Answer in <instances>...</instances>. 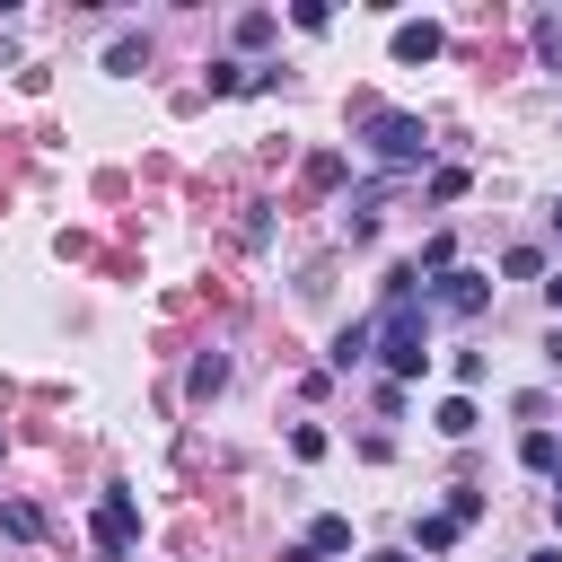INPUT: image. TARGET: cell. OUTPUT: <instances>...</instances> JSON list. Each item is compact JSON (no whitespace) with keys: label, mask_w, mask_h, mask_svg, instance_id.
I'll use <instances>...</instances> for the list:
<instances>
[{"label":"cell","mask_w":562,"mask_h":562,"mask_svg":"<svg viewBox=\"0 0 562 562\" xmlns=\"http://www.w3.org/2000/svg\"><path fill=\"white\" fill-rule=\"evenodd\" d=\"M501 272H509V281H536V272H544V255H536V246H509V263H501Z\"/></svg>","instance_id":"cell-18"},{"label":"cell","mask_w":562,"mask_h":562,"mask_svg":"<svg viewBox=\"0 0 562 562\" xmlns=\"http://www.w3.org/2000/svg\"><path fill=\"white\" fill-rule=\"evenodd\" d=\"M413 544H422V553H448V544H457V518H448V509L413 518Z\"/></svg>","instance_id":"cell-11"},{"label":"cell","mask_w":562,"mask_h":562,"mask_svg":"<svg viewBox=\"0 0 562 562\" xmlns=\"http://www.w3.org/2000/svg\"><path fill=\"white\" fill-rule=\"evenodd\" d=\"M184 386H193V395H202V404H211V395H220V386H228V360H220V351H202V360H193V369H184Z\"/></svg>","instance_id":"cell-9"},{"label":"cell","mask_w":562,"mask_h":562,"mask_svg":"<svg viewBox=\"0 0 562 562\" xmlns=\"http://www.w3.org/2000/svg\"><path fill=\"white\" fill-rule=\"evenodd\" d=\"M360 140H369V158H386V167H422V158H430V123L404 114V105H360Z\"/></svg>","instance_id":"cell-1"},{"label":"cell","mask_w":562,"mask_h":562,"mask_svg":"<svg viewBox=\"0 0 562 562\" xmlns=\"http://www.w3.org/2000/svg\"><path fill=\"white\" fill-rule=\"evenodd\" d=\"M518 465H527V474H553V465H562V439H553V430H527V439H518Z\"/></svg>","instance_id":"cell-7"},{"label":"cell","mask_w":562,"mask_h":562,"mask_svg":"<svg viewBox=\"0 0 562 562\" xmlns=\"http://www.w3.org/2000/svg\"><path fill=\"white\" fill-rule=\"evenodd\" d=\"M448 518H457V527H474V518H483V492H474V483H457V492H448Z\"/></svg>","instance_id":"cell-17"},{"label":"cell","mask_w":562,"mask_h":562,"mask_svg":"<svg viewBox=\"0 0 562 562\" xmlns=\"http://www.w3.org/2000/svg\"><path fill=\"white\" fill-rule=\"evenodd\" d=\"M307 544H316V553H351V518H334V509H325V518L307 527Z\"/></svg>","instance_id":"cell-13"},{"label":"cell","mask_w":562,"mask_h":562,"mask_svg":"<svg viewBox=\"0 0 562 562\" xmlns=\"http://www.w3.org/2000/svg\"><path fill=\"white\" fill-rule=\"evenodd\" d=\"M369 342H378V325H342V334H334V369H351Z\"/></svg>","instance_id":"cell-15"},{"label":"cell","mask_w":562,"mask_h":562,"mask_svg":"<svg viewBox=\"0 0 562 562\" xmlns=\"http://www.w3.org/2000/svg\"><path fill=\"white\" fill-rule=\"evenodd\" d=\"M281 562H325V553H316V544H290V553H281Z\"/></svg>","instance_id":"cell-21"},{"label":"cell","mask_w":562,"mask_h":562,"mask_svg":"<svg viewBox=\"0 0 562 562\" xmlns=\"http://www.w3.org/2000/svg\"><path fill=\"white\" fill-rule=\"evenodd\" d=\"M237 88H272V70H255V61H211V97H237Z\"/></svg>","instance_id":"cell-6"},{"label":"cell","mask_w":562,"mask_h":562,"mask_svg":"<svg viewBox=\"0 0 562 562\" xmlns=\"http://www.w3.org/2000/svg\"><path fill=\"white\" fill-rule=\"evenodd\" d=\"M430 422H439V439H465V430H474V395H448Z\"/></svg>","instance_id":"cell-12"},{"label":"cell","mask_w":562,"mask_h":562,"mask_svg":"<svg viewBox=\"0 0 562 562\" xmlns=\"http://www.w3.org/2000/svg\"><path fill=\"white\" fill-rule=\"evenodd\" d=\"M378 360H386L395 378H422V360H430V316H422L413 299H386V316H378Z\"/></svg>","instance_id":"cell-2"},{"label":"cell","mask_w":562,"mask_h":562,"mask_svg":"<svg viewBox=\"0 0 562 562\" xmlns=\"http://www.w3.org/2000/svg\"><path fill=\"white\" fill-rule=\"evenodd\" d=\"M140 61H149V35H114V44H105V70H114V79H132Z\"/></svg>","instance_id":"cell-8"},{"label":"cell","mask_w":562,"mask_h":562,"mask_svg":"<svg viewBox=\"0 0 562 562\" xmlns=\"http://www.w3.org/2000/svg\"><path fill=\"white\" fill-rule=\"evenodd\" d=\"M536 53H544V61L562 70V18H536Z\"/></svg>","instance_id":"cell-19"},{"label":"cell","mask_w":562,"mask_h":562,"mask_svg":"<svg viewBox=\"0 0 562 562\" xmlns=\"http://www.w3.org/2000/svg\"><path fill=\"white\" fill-rule=\"evenodd\" d=\"M527 562H562V544H544V553H527Z\"/></svg>","instance_id":"cell-23"},{"label":"cell","mask_w":562,"mask_h":562,"mask_svg":"<svg viewBox=\"0 0 562 562\" xmlns=\"http://www.w3.org/2000/svg\"><path fill=\"white\" fill-rule=\"evenodd\" d=\"M544 307H553V325H562V272H553V281H544Z\"/></svg>","instance_id":"cell-20"},{"label":"cell","mask_w":562,"mask_h":562,"mask_svg":"<svg viewBox=\"0 0 562 562\" xmlns=\"http://www.w3.org/2000/svg\"><path fill=\"white\" fill-rule=\"evenodd\" d=\"M553 536H562V492H553Z\"/></svg>","instance_id":"cell-25"},{"label":"cell","mask_w":562,"mask_h":562,"mask_svg":"<svg viewBox=\"0 0 562 562\" xmlns=\"http://www.w3.org/2000/svg\"><path fill=\"white\" fill-rule=\"evenodd\" d=\"M553 228H562V202H553Z\"/></svg>","instance_id":"cell-26"},{"label":"cell","mask_w":562,"mask_h":562,"mask_svg":"<svg viewBox=\"0 0 562 562\" xmlns=\"http://www.w3.org/2000/svg\"><path fill=\"white\" fill-rule=\"evenodd\" d=\"M0 527H9L18 544H35V536H44V509H35V501H0Z\"/></svg>","instance_id":"cell-10"},{"label":"cell","mask_w":562,"mask_h":562,"mask_svg":"<svg viewBox=\"0 0 562 562\" xmlns=\"http://www.w3.org/2000/svg\"><path fill=\"white\" fill-rule=\"evenodd\" d=\"M483 299H492L483 272H439V290H430V307H448V316H483Z\"/></svg>","instance_id":"cell-4"},{"label":"cell","mask_w":562,"mask_h":562,"mask_svg":"<svg viewBox=\"0 0 562 562\" xmlns=\"http://www.w3.org/2000/svg\"><path fill=\"white\" fill-rule=\"evenodd\" d=\"M544 360H553V369H562V325H553V334H544Z\"/></svg>","instance_id":"cell-22"},{"label":"cell","mask_w":562,"mask_h":562,"mask_svg":"<svg viewBox=\"0 0 562 562\" xmlns=\"http://www.w3.org/2000/svg\"><path fill=\"white\" fill-rule=\"evenodd\" d=\"M88 536H97V553H132L140 544V501L114 483L105 501H97V518H88Z\"/></svg>","instance_id":"cell-3"},{"label":"cell","mask_w":562,"mask_h":562,"mask_svg":"<svg viewBox=\"0 0 562 562\" xmlns=\"http://www.w3.org/2000/svg\"><path fill=\"white\" fill-rule=\"evenodd\" d=\"M272 35H281V18H272V9H246V18H237V44H246V53H255V44H272Z\"/></svg>","instance_id":"cell-14"},{"label":"cell","mask_w":562,"mask_h":562,"mask_svg":"<svg viewBox=\"0 0 562 562\" xmlns=\"http://www.w3.org/2000/svg\"><path fill=\"white\" fill-rule=\"evenodd\" d=\"M439 44H448V35H439L430 18H404V26H395V61H439Z\"/></svg>","instance_id":"cell-5"},{"label":"cell","mask_w":562,"mask_h":562,"mask_svg":"<svg viewBox=\"0 0 562 562\" xmlns=\"http://www.w3.org/2000/svg\"><path fill=\"white\" fill-rule=\"evenodd\" d=\"M422 272H457V237H448V228L422 246Z\"/></svg>","instance_id":"cell-16"},{"label":"cell","mask_w":562,"mask_h":562,"mask_svg":"<svg viewBox=\"0 0 562 562\" xmlns=\"http://www.w3.org/2000/svg\"><path fill=\"white\" fill-rule=\"evenodd\" d=\"M369 562H413V553H369Z\"/></svg>","instance_id":"cell-24"}]
</instances>
